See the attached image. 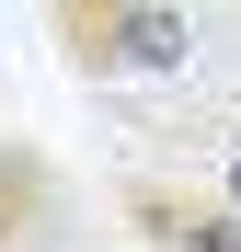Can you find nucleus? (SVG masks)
<instances>
[{
    "mask_svg": "<svg viewBox=\"0 0 241 252\" xmlns=\"http://www.w3.org/2000/svg\"><path fill=\"white\" fill-rule=\"evenodd\" d=\"M218 195H230V206H241V149H230V172H218Z\"/></svg>",
    "mask_w": 241,
    "mask_h": 252,
    "instance_id": "nucleus-4",
    "label": "nucleus"
},
{
    "mask_svg": "<svg viewBox=\"0 0 241 252\" xmlns=\"http://www.w3.org/2000/svg\"><path fill=\"white\" fill-rule=\"evenodd\" d=\"M115 229L138 252H241V206L195 172H115Z\"/></svg>",
    "mask_w": 241,
    "mask_h": 252,
    "instance_id": "nucleus-2",
    "label": "nucleus"
},
{
    "mask_svg": "<svg viewBox=\"0 0 241 252\" xmlns=\"http://www.w3.org/2000/svg\"><path fill=\"white\" fill-rule=\"evenodd\" d=\"M69 172H58V149L46 138H23V126H0V252H46L69 229Z\"/></svg>",
    "mask_w": 241,
    "mask_h": 252,
    "instance_id": "nucleus-3",
    "label": "nucleus"
},
{
    "mask_svg": "<svg viewBox=\"0 0 241 252\" xmlns=\"http://www.w3.org/2000/svg\"><path fill=\"white\" fill-rule=\"evenodd\" d=\"M46 34L80 80H184L207 23L172 0H46Z\"/></svg>",
    "mask_w": 241,
    "mask_h": 252,
    "instance_id": "nucleus-1",
    "label": "nucleus"
}]
</instances>
